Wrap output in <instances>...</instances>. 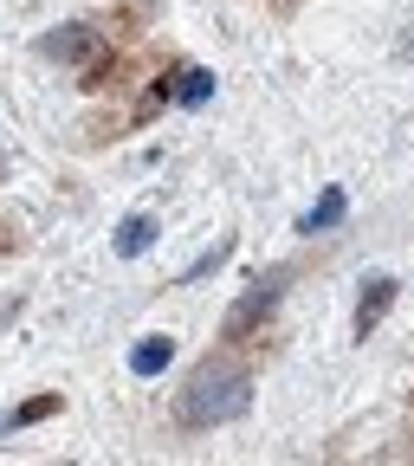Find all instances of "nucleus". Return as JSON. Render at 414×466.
Here are the masks:
<instances>
[{"instance_id":"nucleus-1","label":"nucleus","mask_w":414,"mask_h":466,"mask_svg":"<svg viewBox=\"0 0 414 466\" xmlns=\"http://www.w3.org/2000/svg\"><path fill=\"white\" fill-rule=\"evenodd\" d=\"M247 401H253L247 376H201L195 389H182L175 421H182V428H220V421H240Z\"/></svg>"},{"instance_id":"nucleus-2","label":"nucleus","mask_w":414,"mask_h":466,"mask_svg":"<svg viewBox=\"0 0 414 466\" xmlns=\"http://www.w3.org/2000/svg\"><path fill=\"white\" fill-rule=\"evenodd\" d=\"M278 299H285V272H266V279H259V285L247 291V299L233 305V311H227L220 337H227V343H240V337H253V330H259V324H266V318L278 311Z\"/></svg>"},{"instance_id":"nucleus-3","label":"nucleus","mask_w":414,"mask_h":466,"mask_svg":"<svg viewBox=\"0 0 414 466\" xmlns=\"http://www.w3.org/2000/svg\"><path fill=\"white\" fill-rule=\"evenodd\" d=\"M389 305H395V279H369L363 299H357V337H376V324L389 318Z\"/></svg>"},{"instance_id":"nucleus-4","label":"nucleus","mask_w":414,"mask_h":466,"mask_svg":"<svg viewBox=\"0 0 414 466\" xmlns=\"http://www.w3.org/2000/svg\"><path fill=\"white\" fill-rule=\"evenodd\" d=\"M162 97H175V104H207V97H214V78H207L201 66H188V72L162 78Z\"/></svg>"},{"instance_id":"nucleus-5","label":"nucleus","mask_w":414,"mask_h":466,"mask_svg":"<svg viewBox=\"0 0 414 466\" xmlns=\"http://www.w3.org/2000/svg\"><path fill=\"white\" fill-rule=\"evenodd\" d=\"M39 52H45V58H91V52H97V39H91L85 26H72V33H45V39H39Z\"/></svg>"},{"instance_id":"nucleus-6","label":"nucleus","mask_w":414,"mask_h":466,"mask_svg":"<svg viewBox=\"0 0 414 466\" xmlns=\"http://www.w3.org/2000/svg\"><path fill=\"white\" fill-rule=\"evenodd\" d=\"M168 357H175V343H168V337H143V343L130 350V370H136V376H162Z\"/></svg>"},{"instance_id":"nucleus-7","label":"nucleus","mask_w":414,"mask_h":466,"mask_svg":"<svg viewBox=\"0 0 414 466\" xmlns=\"http://www.w3.org/2000/svg\"><path fill=\"white\" fill-rule=\"evenodd\" d=\"M149 240H156V220H149V214H130L124 227H116V253H124V259L149 253Z\"/></svg>"},{"instance_id":"nucleus-8","label":"nucleus","mask_w":414,"mask_h":466,"mask_svg":"<svg viewBox=\"0 0 414 466\" xmlns=\"http://www.w3.org/2000/svg\"><path fill=\"white\" fill-rule=\"evenodd\" d=\"M52 415H58V395H33L26 408H14L7 428H33V421H52Z\"/></svg>"},{"instance_id":"nucleus-9","label":"nucleus","mask_w":414,"mask_h":466,"mask_svg":"<svg viewBox=\"0 0 414 466\" xmlns=\"http://www.w3.org/2000/svg\"><path fill=\"white\" fill-rule=\"evenodd\" d=\"M337 220H343V195L330 188V195H324V201L305 214V233H324V227H337Z\"/></svg>"},{"instance_id":"nucleus-10","label":"nucleus","mask_w":414,"mask_h":466,"mask_svg":"<svg viewBox=\"0 0 414 466\" xmlns=\"http://www.w3.org/2000/svg\"><path fill=\"white\" fill-rule=\"evenodd\" d=\"M220 259H227V240H220V247H214V253H201V259H195V266H188V279H207V272H214V266H220Z\"/></svg>"}]
</instances>
